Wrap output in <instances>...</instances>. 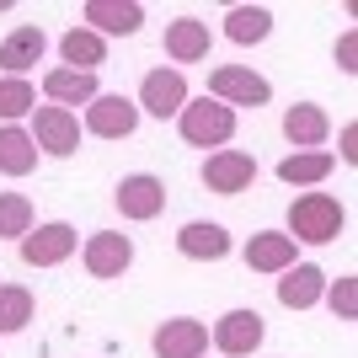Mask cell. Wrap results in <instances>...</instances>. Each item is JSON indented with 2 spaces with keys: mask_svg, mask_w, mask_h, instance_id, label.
<instances>
[{
  "mask_svg": "<svg viewBox=\"0 0 358 358\" xmlns=\"http://www.w3.org/2000/svg\"><path fill=\"white\" fill-rule=\"evenodd\" d=\"M203 96H214V102H224L236 113V107H262L273 96V86L257 70H246V64H220V70H209V91Z\"/></svg>",
  "mask_w": 358,
  "mask_h": 358,
  "instance_id": "4",
  "label": "cell"
},
{
  "mask_svg": "<svg viewBox=\"0 0 358 358\" xmlns=\"http://www.w3.org/2000/svg\"><path fill=\"white\" fill-rule=\"evenodd\" d=\"M32 310H38V299H32L27 284H0V337L22 331L32 321Z\"/></svg>",
  "mask_w": 358,
  "mask_h": 358,
  "instance_id": "25",
  "label": "cell"
},
{
  "mask_svg": "<svg viewBox=\"0 0 358 358\" xmlns=\"http://www.w3.org/2000/svg\"><path fill=\"white\" fill-rule=\"evenodd\" d=\"M43 48H48L43 27L22 22V27H11V32H6V43H0V70H6V75H27L32 64H43Z\"/></svg>",
  "mask_w": 358,
  "mask_h": 358,
  "instance_id": "17",
  "label": "cell"
},
{
  "mask_svg": "<svg viewBox=\"0 0 358 358\" xmlns=\"http://www.w3.org/2000/svg\"><path fill=\"white\" fill-rule=\"evenodd\" d=\"M43 96L54 107H70V113H75V107H91V102H96L102 86H96V75H80V70H64V64H59V70L43 75Z\"/></svg>",
  "mask_w": 358,
  "mask_h": 358,
  "instance_id": "19",
  "label": "cell"
},
{
  "mask_svg": "<svg viewBox=\"0 0 358 358\" xmlns=\"http://www.w3.org/2000/svg\"><path fill=\"white\" fill-rule=\"evenodd\" d=\"M113 203H118V214H123V220L150 224L155 214L166 209V182H161V177H150V171H134V177H123V182H118Z\"/></svg>",
  "mask_w": 358,
  "mask_h": 358,
  "instance_id": "9",
  "label": "cell"
},
{
  "mask_svg": "<svg viewBox=\"0 0 358 358\" xmlns=\"http://www.w3.org/2000/svg\"><path fill=\"white\" fill-rule=\"evenodd\" d=\"M262 337H268V321L257 310H224L220 321H214V331H209V343L220 348L224 358H252L257 348H262Z\"/></svg>",
  "mask_w": 358,
  "mask_h": 358,
  "instance_id": "6",
  "label": "cell"
},
{
  "mask_svg": "<svg viewBox=\"0 0 358 358\" xmlns=\"http://www.w3.org/2000/svg\"><path fill=\"white\" fill-rule=\"evenodd\" d=\"M209 22H198V16H177L171 27H166V59H177V64H198V59H209Z\"/></svg>",
  "mask_w": 358,
  "mask_h": 358,
  "instance_id": "18",
  "label": "cell"
},
{
  "mask_svg": "<svg viewBox=\"0 0 358 358\" xmlns=\"http://www.w3.org/2000/svg\"><path fill=\"white\" fill-rule=\"evenodd\" d=\"M0 171H6V177L38 171V145H32V134L22 123H6V129H0Z\"/></svg>",
  "mask_w": 358,
  "mask_h": 358,
  "instance_id": "23",
  "label": "cell"
},
{
  "mask_svg": "<svg viewBox=\"0 0 358 358\" xmlns=\"http://www.w3.org/2000/svg\"><path fill=\"white\" fill-rule=\"evenodd\" d=\"M59 59H64V70L96 75V64L107 59V38H96L91 27H70V32L59 38Z\"/></svg>",
  "mask_w": 358,
  "mask_h": 358,
  "instance_id": "21",
  "label": "cell"
},
{
  "mask_svg": "<svg viewBox=\"0 0 358 358\" xmlns=\"http://www.w3.org/2000/svg\"><path fill=\"white\" fill-rule=\"evenodd\" d=\"M246 268L252 273H289L294 268V241L284 230H257L246 241Z\"/></svg>",
  "mask_w": 358,
  "mask_h": 358,
  "instance_id": "20",
  "label": "cell"
},
{
  "mask_svg": "<svg viewBox=\"0 0 358 358\" xmlns=\"http://www.w3.org/2000/svg\"><path fill=\"white\" fill-rule=\"evenodd\" d=\"M32 107H38L32 80H27V75H6V80H0V118L16 123V118H27Z\"/></svg>",
  "mask_w": 358,
  "mask_h": 358,
  "instance_id": "26",
  "label": "cell"
},
{
  "mask_svg": "<svg viewBox=\"0 0 358 358\" xmlns=\"http://www.w3.org/2000/svg\"><path fill=\"white\" fill-rule=\"evenodd\" d=\"M327 299H331V310L343 315V321H353L358 315V278H337V284L327 289Z\"/></svg>",
  "mask_w": 358,
  "mask_h": 358,
  "instance_id": "28",
  "label": "cell"
},
{
  "mask_svg": "<svg viewBox=\"0 0 358 358\" xmlns=\"http://www.w3.org/2000/svg\"><path fill=\"white\" fill-rule=\"evenodd\" d=\"M80 16L96 38H134L145 27V6H134V0H86Z\"/></svg>",
  "mask_w": 358,
  "mask_h": 358,
  "instance_id": "13",
  "label": "cell"
},
{
  "mask_svg": "<svg viewBox=\"0 0 358 358\" xmlns=\"http://www.w3.org/2000/svg\"><path fill=\"white\" fill-rule=\"evenodd\" d=\"M139 118H177L182 107H187V80H182V70H150L145 80H139Z\"/></svg>",
  "mask_w": 358,
  "mask_h": 358,
  "instance_id": "7",
  "label": "cell"
},
{
  "mask_svg": "<svg viewBox=\"0 0 358 358\" xmlns=\"http://www.w3.org/2000/svg\"><path fill=\"white\" fill-rule=\"evenodd\" d=\"M353 59H358V32H343V38H337V70L353 75Z\"/></svg>",
  "mask_w": 358,
  "mask_h": 358,
  "instance_id": "29",
  "label": "cell"
},
{
  "mask_svg": "<svg viewBox=\"0 0 358 358\" xmlns=\"http://www.w3.org/2000/svg\"><path fill=\"white\" fill-rule=\"evenodd\" d=\"M177 129L198 150H224L236 139V113L224 102H214V96H187V107L177 113Z\"/></svg>",
  "mask_w": 358,
  "mask_h": 358,
  "instance_id": "2",
  "label": "cell"
},
{
  "mask_svg": "<svg viewBox=\"0 0 358 358\" xmlns=\"http://www.w3.org/2000/svg\"><path fill=\"white\" fill-rule=\"evenodd\" d=\"M252 182H257V161L246 155V150H214L209 161H203V187L220 193V198L246 193Z\"/></svg>",
  "mask_w": 358,
  "mask_h": 358,
  "instance_id": "10",
  "label": "cell"
},
{
  "mask_svg": "<svg viewBox=\"0 0 358 358\" xmlns=\"http://www.w3.org/2000/svg\"><path fill=\"white\" fill-rule=\"evenodd\" d=\"M32 230V198L27 193H0V241H22Z\"/></svg>",
  "mask_w": 358,
  "mask_h": 358,
  "instance_id": "27",
  "label": "cell"
},
{
  "mask_svg": "<svg viewBox=\"0 0 358 358\" xmlns=\"http://www.w3.org/2000/svg\"><path fill=\"white\" fill-rule=\"evenodd\" d=\"M343 161H348V166L358 161V129H353V123L343 129Z\"/></svg>",
  "mask_w": 358,
  "mask_h": 358,
  "instance_id": "30",
  "label": "cell"
},
{
  "mask_svg": "<svg viewBox=\"0 0 358 358\" xmlns=\"http://www.w3.org/2000/svg\"><path fill=\"white\" fill-rule=\"evenodd\" d=\"M331 155L327 150H294V155H284L278 161V182H289V187H315V182L331 177Z\"/></svg>",
  "mask_w": 358,
  "mask_h": 358,
  "instance_id": "22",
  "label": "cell"
},
{
  "mask_svg": "<svg viewBox=\"0 0 358 358\" xmlns=\"http://www.w3.org/2000/svg\"><path fill=\"white\" fill-rule=\"evenodd\" d=\"M343 224H348V209L331 193H299L294 203H289V230L284 236L294 241V246L299 241H305V246H327V241L343 236Z\"/></svg>",
  "mask_w": 358,
  "mask_h": 358,
  "instance_id": "1",
  "label": "cell"
},
{
  "mask_svg": "<svg viewBox=\"0 0 358 358\" xmlns=\"http://www.w3.org/2000/svg\"><path fill=\"white\" fill-rule=\"evenodd\" d=\"M177 252L187 262H224L230 257V230L214 224V220H187L177 230Z\"/></svg>",
  "mask_w": 358,
  "mask_h": 358,
  "instance_id": "14",
  "label": "cell"
},
{
  "mask_svg": "<svg viewBox=\"0 0 358 358\" xmlns=\"http://www.w3.org/2000/svg\"><path fill=\"white\" fill-rule=\"evenodd\" d=\"M273 32V11L268 6H230V16H224V38H230V43H262V38H268Z\"/></svg>",
  "mask_w": 358,
  "mask_h": 358,
  "instance_id": "24",
  "label": "cell"
},
{
  "mask_svg": "<svg viewBox=\"0 0 358 358\" xmlns=\"http://www.w3.org/2000/svg\"><path fill=\"white\" fill-rule=\"evenodd\" d=\"M32 145L43 150V155H75V150H80V118H75L70 107H32Z\"/></svg>",
  "mask_w": 358,
  "mask_h": 358,
  "instance_id": "5",
  "label": "cell"
},
{
  "mask_svg": "<svg viewBox=\"0 0 358 358\" xmlns=\"http://www.w3.org/2000/svg\"><path fill=\"white\" fill-rule=\"evenodd\" d=\"M134 129H139V107L123 91H102L86 107V134H96V139H129Z\"/></svg>",
  "mask_w": 358,
  "mask_h": 358,
  "instance_id": "11",
  "label": "cell"
},
{
  "mask_svg": "<svg viewBox=\"0 0 358 358\" xmlns=\"http://www.w3.org/2000/svg\"><path fill=\"white\" fill-rule=\"evenodd\" d=\"M331 134V118H327V107L321 102H294L284 113V139L294 150H321Z\"/></svg>",
  "mask_w": 358,
  "mask_h": 358,
  "instance_id": "16",
  "label": "cell"
},
{
  "mask_svg": "<svg viewBox=\"0 0 358 358\" xmlns=\"http://www.w3.org/2000/svg\"><path fill=\"white\" fill-rule=\"evenodd\" d=\"M16 246H22V262H27V268H59V262H70V257H75L80 236H75V224L48 220V224H32Z\"/></svg>",
  "mask_w": 358,
  "mask_h": 358,
  "instance_id": "3",
  "label": "cell"
},
{
  "mask_svg": "<svg viewBox=\"0 0 358 358\" xmlns=\"http://www.w3.org/2000/svg\"><path fill=\"white\" fill-rule=\"evenodd\" d=\"M80 262H86L91 278H123V273L134 268V241L118 236V230H96L80 246Z\"/></svg>",
  "mask_w": 358,
  "mask_h": 358,
  "instance_id": "8",
  "label": "cell"
},
{
  "mask_svg": "<svg viewBox=\"0 0 358 358\" xmlns=\"http://www.w3.org/2000/svg\"><path fill=\"white\" fill-rule=\"evenodd\" d=\"M327 299V273L315 268V262H294V268L278 278V305L284 310H310Z\"/></svg>",
  "mask_w": 358,
  "mask_h": 358,
  "instance_id": "15",
  "label": "cell"
},
{
  "mask_svg": "<svg viewBox=\"0 0 358 358\" xmlns=\"http://www.w3.org/2000/svg\"><path fill=\"white\" fill-rule=\"evenodd\" d=\"M150 348H155V358H203L209 353V327L193 321V315H171V321L155 327Z\"/></svg>",
  "mask_w": 358,
  "mask_h": 358,
  "instance_id": "12",
  "label": "cell"
}]
</instances>
